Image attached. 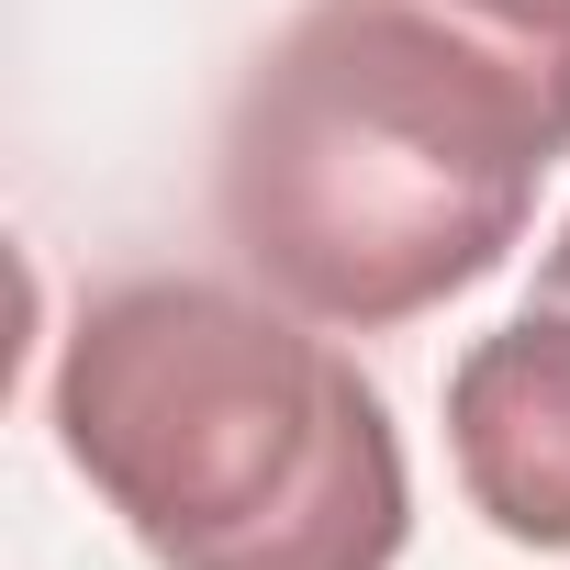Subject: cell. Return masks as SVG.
<instances>
[{"instance_id": "1", "label": "cell", "mask_w": 570, "mask_h": 570, "mask_svg": "<svg viewBox=\"0 0 570 570\" xmlns=\"http://www.w3.org/2000/svg\"><path fill=\"white\" fill-rule=\"evenodd\" d=\"M570 90L448 0H303L224 112L213 213L268 303L392 336L525 246Z\"/></svg>"}, {"instance_id": "2", "label": "cell", "mask_w": 570, "mask_h": 570, "mask_svg": "<svg viewBox=\"0 0 570 570\" xmlns=\"http://www.w3.org/2000/svg\"><path fill=\"white\" fill-rule=\"evenodd\" d=\"M68 470L157 570H392L414 470L336 325L146 268L90 292L46 381Z\"/></svg>"}, {"instance_id": "3", "label": "cell", "mask_w": 570, "mask_h": 570, "mask_svg": "<svg viewBox=\"0 0 570 570\" xmlns=\"http://www.w3.org/2000/svg\"><path fill=\"white\" fill-rule=\"evenodd\" d=\"M448 459L503 548H570V314L525 303L448 370Z\"/></svg>"}, {"instance_id": "4", "label": "cell", "mask_w": 570, "mask_h": 570, "mask_svg": "<svg viewBox=\"0 0 570 570\" xmlns=\"http://www.w3.org/2000/svg\"><path fill=\"white\" fill-rule=\"evenodd\" d=\"M459 23H481L492 46H514L525 68H548L570 90V0H448Z\"/></svg>"}, {"instance_id": "5", "label": "cell", "mask_w": 570, "mask_h": 570, "mask_svg": "<svg viewBox=\"0 0 570 570\" xmlns=\"http://www.w3.org/2000/svg\"><path fill=\"white\" fill-rule=\"evenodd\" d=\"M537 303H559V314H570V224H559V246L537 257Z\"/></svg>"}]
</instances>
